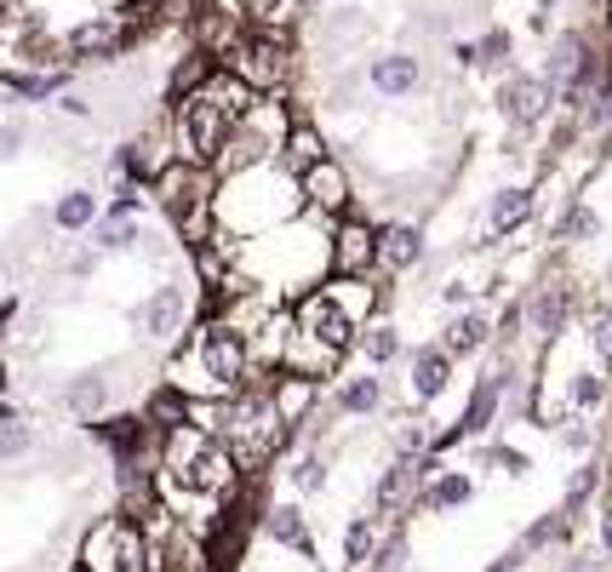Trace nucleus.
<instances>
[{
	"label": "nucleus",
	"instance_id": "obj_18",
	"mask_svg": "<svg viewBox=\"0 0 612 572\" xmlns=\"http://www.w3.org/2000/svg\"><path fill=\"white\" fill-rule=\"evenodd\" d=\"M275 161L298 178V172H310L315 161H326V138L310 127V120H292L287 138H280V149H275Z\"/></svg>",
	"mask_w": 612,
	"mask_h": 572
},
{
	"label": "nucleus",
	"instance_id": "obj_49",
	"mask_svg": "<svg viewBox=\"0 0 612 572\" xmlns=\"http://www.w3.org/2000/svg\"><path fill=\"white\" fill-rule=\"evenodd\" d=\"M607 287H612V264H607Z\"/></svg>",
	"mask_w": 612,
	"mask_h": 572
},
{
	"label": "nucleus",
	"instance_id": "obj_37",
	"mask_svg": "<svg viewBox=\"0 0 612 572\" xmlns=\"http://www.w3.org/2000/svg\"><path fill=\"white\" fill-rule=\"evenodd\" d=\"M470 52H475V63H509V30H487V40H481V46H470Z\"/></svg>",
	"mask_w": 612,
	"mask_h": 572
},
{
	"label": "nucleus",
	"instance_id": "obj_48",
	"mask_svg": "<svg viewBox=\"0 0 612 572\" xmlns=\"http://www.w3.org/2000/svg\"><path fill=\"white\" fill-rule=\"evenodd\" d=\"M539 7H544V12H550V7H555V0H539Z\"/></svg>",
	"mask_w": 612,
	"mask_h": 572
},
{
	"label": "nucleus",
	"instance_id": "obj_13",
	"mask_svg": "<svg viewBox=\"0 0 612 572\" xmlns=\"http://www.w3.org/2000/svg\"><path fill=\"white\" fill-rule=\"evenodd\" d=\"M367 81H372L378 97H390V104H395V97H413L424 86V63L413 52H378L367 63Z\"/></svg>",
	"mask_w": 612,
	"mask_h": 572
},
{
	"label": "nucleus",
	"instance_id": "obj_31",
	"mask_svg": "<svg viewBox=\"0 0 612 572\" xmlns=\"http://www.w3.org/2000/svg\"><path fill=\"white\" fill-rule=\"evenodd\" d=\"M584 332H590V350L601 355V366H612V304L584 310Z\"/></svg>",
	"mask_w": 612,
	"mask_h": 572
},
{
	"label": "nucleus",
	"instance_id": "obj_46",
	"mask_svg": "<svg viewBox=\"0 0 612 572\" xmlns=\"http://www.w3.org/2000/svg\"><path fill=\"white\" fill-rule=\"evenodd\" d=\"M12 418H18V412H12V407H7V401H0V424H12Z\"/></svg>",
	"mask_w": 612,
	"mask_h": 572
},
{
	"label": "nucleus",
	"instance_id": "obj_8",
	"mask_svg": "<svg viewBox=\"0 0 612 572\" xmlns=\"http://www.w3.org/2000/svg\"><path fill=\"white\" fill-rule=\"evenodd\" d=\"M550 104H555V92H550L544 74H509V81L498 86V109H504V120L516 132L539 127V120L550 115Z\"/></svg>",
	"mask_w": 612,
	"mask_h": 572
},
{
	"label": "nucleus",
	"instance_id": "obj_29",
	"mask_svg": "<svg viewBox=\"0 0 612 572\" xmlns=\"http://www.w3.org/2000/svg\"><path fill=\"white\" fill-rule=\"evenodd\" d=\"M372 550H378V521L372 515H355L349 527H344V567L372 561Z\"/></svg>",
	"mask_w": 612,
	"mask_h": 572
},
{
	"label": "nucleus",
	"instance_id": "obj_39",
	"mask_svg": "<svg viewBox=\"0 0 612 572\" xmlns=\"http://www.w3.org/2000/svg\"><path fill=\"white\" fill-rule=\"evenodd\" d=\"M475 292H481L475 281H447V287H441V304H447V310H475Z\"/></svg>",
	"mask_w": 612,
	"mask_h": 572
},
{
	"label": "nucleus",
	"instance_id": "obj_6",
	"mask_svg": "<svg viewBox=\"0 0 612 572\" xmlns=\"http://www.w3.org/2000/svg\"><path fill=\"white\" fill-rule=\"evenodd\" d=\"M177 481H184L189 492H207V499H229L235 492V481H241V464H235V453L212 435V441H200L195 446V458L177 469Z\"/></svg>",
	"mask_w": 612,
	"mask_h": 572
},
{
	"label": "nucleus",
	"instance_id": "obj_17",
	"mask_svg": "<svg viewBox=\"0 0 612 572\" xmlns=\"http://www.w3.org/2000/svg\"><path fill=\"white\" fill-rule=\"evenodd\" d=\"M321 292L333 297V304L355 320V327H367L372 310H378V287H372L367 276H326V281H321Z\"/></svg>",
	"mask_w": 612,
	"mask_h": 572
},
{
	"label": "nucleus",
	"instance_id": "obj_4",
	"mask_svg": "<svg viewBox=\"0 0 612 572\" xmlns=\"http://www.w3.org/2000/svg\"><path fill=\"white\" fill-rule=\"evenodd\" d=\"M292 327L303 332V338H315V343H326V350H333V355H349L355 350V332H361V327H355V320L333 304V297H326L321 287H310V292H303V304L292 310Z\"/></svg>",
	"mask_w": 612,
	"mask_h": 572
},
{
	"label": "nucleus",
	"instance_id": "obj_27",
	"mask_svg": "<svg viewBox=\"0 0 612 572\" xmlns=\"http://www.w3.org/2000/svg\"><path fill=\"white\" fill-rule=\"evenodd\" d=\"M143 230H138V218H97L92 223V246L97 253H126V246H138Z\"/></svg>",
	"mask_w": 612,
	"mask_h": 572
},
{
	"label": "nucleus",
	"instance_id": "obj_16",
	"mask_svg": "<svg viewBox=\"0 0 612 572\" xmlns=\"http://www.w3.org/2000/svg\"><path fill=\"white\" fill-rule=\"evenodd\" d=\"M493 343V320H487V310H458L447 327H441V350L458 361V355H475V350H487Z\"/></svg>",
	"mask_w": 612,
	"mask_h": 572
},
{
	"label": "nucleus",
	"instance_id": "obj_5",
	"mask_svg": "<svg viewBox=\"0 0 612 572\" xmlns=\"http://www.w3.org/2000/svg\"><path fill=\"white\" fill-rule=\"evenodd\" d=\"M372 241H378L372 223L344 212L326 235V276H372Z\"/></svg>",
	"mask_w": 612,
	"mask_h": 572
},
{
	"label": "nucleus",
	"instance_id": "obj_40",
	"mask_svg": "<svg viewBox=\"0 0 612 572\" xmlns=\"http://www.w3.org/2000/svg\"><path fill=\"white\" fill-rule=\"evenodd\" d=\"M590 492H596V464H584L578 476L567 481V510H578L584 499H590Z\"/></svg>",
	"mask_w": 612,
	"mask_h": 572
},
{
	"label": "nucleus",
	"instance_id": "obj_10",
	"mask_svg": "<svg viewBox=\"0 0 612 572\" xmlns=\"http://www.w3.org/2000/svg\"><path fill=\"white\" fill-rule=\"evenodd\" d=\"M126 40H132V17H120V12L115 17H86V23H74V30H69L63 52L92 63V58H115Z\"/></svg>",
	"mask_w": 612,
	"mask_h": 572
},
{
	"label": "nucleus",
	"instance_id": "obj_41",
	"mask_svg": "<svg viewBox=\"0 0 612 572\" xmlns=\"http://www.w3.org/2000/svg\"><path fill=\"white\" fill-rule=\"evenodd\" d=\"M561 441H567L573 453H584V446H590L596 435H590V424H584V418H567V424H561Z\"/></svg>",
	"mask_w": 612,
	"mask_h": 572
},
{
	"label": "nucleus",
	"instance_id": "obj_2",
	"mask_svg": "<svg viewBox=\"0 0 612 572\" xmlns=\"http://www.w3.org/2000/svg\"><path fill=\"white\" fill-rule=\"evenodd\" d=\"M149 189H155V207H161L189 241H207V235H200V223L212 230V195H218V172H212V166L161 161L155 178H149Z\"/></svg>",
	"mask_w": 612,
	"mask_h": 572
},
{
	"label": "nucleus",
	"instance_id": "obj_9",
	"mask_svg": "<svg viewBox=\"0 0 612 572\" xmlns=\"http://www.w3.org/2000/svg\"><path fill=\"white\" fill-rule=\"evenodd\" d=\"M516 384V372L509 366H498V372H487V378H481L475 389H470V407H464V418H458V430L452 435H436V446H429V453H441V446H452V441H464V435H481L498 418V401H504V389Z\"/></svg>",
	"mask_w": 612,
	"mask_h": 572
},
{
	"label": "nucleus",
	"instance_id": "obj_15",
	"mask_svg": "<svg viewBox=\"0 0 612 572\" xmlns=\"http://www.w3.org/2000/svg\"><path fill=\"white\" fill-rule=\"evenodd\" d=\"M521 315H527V327L539 332V338H561V332H567V320H573V287L544 281L539 292H532V304H527Z\"/></svg>",
	"mask_w": 612,
	"mask_h": 572
},
{
	"label": "nucleus",
	"instance_id": "obj_3",
	"mask_svg": "<svg viewBox=\"0 0 612 572\" xmlns=\"http://www.w3.org/2000/svg\"><path fill=\"white\" fill-rule=\"evenodd\" d=\"M81 572H149V544L138 533V521L126 515L97 521L81 544Z\"/></svg>",
	"mask_w": 612,
	"mask_h": 572
},
{
	"label": "nucleus",
	"instance_id": "obj_23",
	"mask_svg": "<svg viewBox=\"0 0 612 572\" xmlns=\"http://www.w3.org/2000/svg\"><path fill=\"white\" fill-rule=\"evenodd\" d=\"M53 223H58L63 235L92 230V223H97V195H86V189H63L58 201H53Z\"/></svg>",
	"mask_w": 612,
	"mask_h": 572
},
{
	"label": "nucleus",
	"instance_id": "obj_19",
	"mask_svg": "<svg viewBox=\"0 0 612 572\" xmlns=\"http://www.w3.org/2000/svg\"><path fill=\"white\" fill-rule=\"evenodd\" d=\"M527 218H532V189H527V184H504L493 201H487V235H493V241H498V235H516Z\"/></svg>",
	"mask_w": 612,
	"mask_h": 572
},
{
	"label": "nucleus",
	"instance_id": "obj_42",
	"mask_svg": "<svg viewBox=\"0 0 612 572\" xmlns=\"http://www.w3.org/2000/svg\"><path fill=\"white\" fill-rule=\"evenodd\" d=\"M487 458H493V464H504V469H509V476H521V469H527V458H521V453H509V446H493V453H487Z\"/></svg>",
	"mask_w": 612,
	"mask_h": 572
},
{
	"label": "nucleus",
	"instance_id": "obj_21",
	"mask_svg": "<svg viewBox=\"0 0 612 572\" xmlns=\"http://www.w3.org/2000/svg\"><path fill=\"white\" fill-rule=\"evenodd\" d=\"M218 74V52H207V46H195V52H184V63H177L172 74H166V97L172 104H184V97H195L200 86H207Z\"/></svg>",
	"mask_w": 612,
	"mask_h": 572
},
{
	"label": "nucleus",
	"instance_id": "obj_7",
	"mask_svg": "<svg viewBox=\"0 0 612 572\" xmlns=\"http://www.w3.org/2000/svg\"><path fill=\"white\" fill-rule=\"evenodd\" d=\"M298 195H303V207H310V212H326V218H344L355 207V184H349V172L333 155L315 161L310 172H298Z\"/></svg>",
	"mask_w": 612,
	"mask_h": 572
},
{
	"label": "nucleus",
	"instance_id": "obj_30",
	"mask_svg": "<svg viewBox=\"0 0 612 572\" xmlns=\"http://www.w3.org/2000/svg\"><path fill=\"white\" fill-rule=\"evenodd\" d=\"M567 401L578 407V412H596L601 401H607V372H573V384H567Z\"/></svg>",
	"mask_w": 612,
	"mask_h": 572
},
{
	"label": "nucleus",
	"instance_id": "obj_1",
	"mask_svg": "<svg viewBox=\"0 0 612 572\" xmlns=\"http://www.w3.org/2000/svg\"><path fill=\"white\" fill-rule=\"evenodd\" d=\"M252 97H258V92H252L241 74H223V69H218L195 97L172 104V109H177V149H184L177 161L212 166V161H218V149L229 143V132L241 127V115L252 109Z\"/></svg>",
	"mask_w": 612,
	"mask_h": 572
},
{
	"label": "nucleus",
	"instance_id": "obj_44",
	"mask_svg": "<svg viewBox=\"0 0 612 572\" xmlns=\"http://www.w3.org/2000/svg\"><path fill=\"white\" fill-rule=\"evenodd\" d=\"M601 550H607V556H612V510H607V515H601Z\"/></svg>",
	"mask_w": 612,
	"mask_h": 572
},
{
	"label": "nucleus",
	"instance_id": "obj_22",
	"mask_svg": "<svg viewBox=\"0 0 612 572\" xmlns=\"http://www.w3.org/2000/svg\"><path fill=\"white\" fill-rule=\"evenodd\" d=\"M264 527H269L275 544H287V550H298L303 561H315V538H310V521H303L298 504H275V510L264 515Z\"/></svg>",
	"mask_w": 612,
	"mask_h": 572
},
{
	"label": "nucleus",
	"instance_id": "obj_28",
	"mask_svg": "<svg viewBox=\"0 0 612 572\" xmlns=\"http://www.w3.org/2000/svg\"><path fill=\"white\" fill-rule=\"evenodd\" d=\"M12 97H23V104H41V97H63L69 92V74L53 69V74H7Z\"/></svg>",
	"mask_w": 612,
	"mask_h": 572
},
{
	"label": "nucleus",
	"instance_id": "obj_45",
	"mask_svg": "<svg viewBox=\"0 0 612 572\" xmlns=\"http://www.w3.org/2000/svg\"><path fill=\"white\" fill-rule=\"evenodd\" d=\"M567 572H601V561H584V556H573V561H567Z\"/></svg>",
	"mask_w": 612,
	"mask_h": 572
},
{
	"label": "nucleus",
	"instance_id": "obj_35",
	"mask_svg": "<svg viewBox=\"0 0 612 572\" xmlns=\"http://www.w3.org/2000/svg\"><path fill=\"white\" fill-rule=\"evenodd\" d=\"M601 235V218H596V207H573L567 218H561V241H596Z\"/></svg>",
	"mask_w": 612,
	"mask_h": 572
},
{
	"label": "nucleus",
	"instance_id": "obj_12",
	"mask_svg": "<svg viewBox=\"0 0 612 572\" xmlns=\"http://www.w3.org/2000/svg\"><path fill=\"white\" fill-rule=\"evenodd\" d=\"M424 264V235L413 223H384L372 241V269H390V276H406V269Z\"/></svg>",
	"mask_w": 612,
	"mask_h": 572
},
{
	"label": "nucleus",
	"instance_id": "obj_38",
	"mask_svg": "<svg viewBox=\"0 0 612 572\" xmlns=\"http://www.w3.org/2000/svg\"><path fill=\"white\" fill-rule=\"evenodd\" d=\"M378 567H384V572H406V538L395 533V538H384V544H378Z\"/></svg>",
	"mask_w": 612,
	"mask_h": 572
},
{
	"label": "nucleus",
	"instance_id": "obj_11",
	"mask_svg": "<svg viewBox=\"0 0 612 572\" xmlns=\"http://www.w3.org/2000/svg\"><path fill=\"white\" fill-rule=\"evenodd\" d=\"M264 395H269V412L280 418V430H292V424H303V418H310L315 395H321V378H298V372H275Z\"/></svg>",
	"mask_w": 612,
	"mask_h": 572
},
{
	"label": "nucleus",
	"instance_id": "obj_43",
	"mask_svg": "<svg viewBox=\"0 0 612 572\" xmlns=\"http://www.w3.org/2000/svg\"><path fill=\"white\" fill-rule=\"evenodd\" d=\"M92 269H97V253H81V258L69 264V276H92Z\"/></svg>",
	"mask_w": 612,
	"mask_h": 572
},
{
	"label": "nucleus",
	"instance_id": "obj_32",
	"mask_svg": "<svg viewBox=\"0 0 612 572\" xmlns=\"http://www.w3.org/2000/svg\"><path fill=\"white\" fill-rule=\"evenodd\" d=\"M470 476H458V469H447V476H436L429 481V504L436 510H458V504H470Z\"/></svg>",
	"mask_w": 612,
	"mask_h": 572
},
{
	"label": "nucleus",
	"instance_id": "obj_14",
	"mask_svg": "<svg viewBox=\"0 0 612 572\" xmlns=\"http://www.w3.org/2000/svg\"><path fill=\"white\" fill-rule=\"evenodd\" d=\"M184 315H189V297H184V287H155L143 297V310H138V332H149V338H177L184 332Z\"/></svg>",
	"mask_w": 612,
	"mask_h": 572
},
{
	"label": "nucleus",
	"instance_id": "obj_24",
	"mask_svg": "<svg viewBox=\"0 0 612 572\" xmlns=\"http://www.w3.org/2000/svg\"><path fill=\"white\" fill-rule=\"evenodd\" d=\"M355 350H361L372 366H390L401 355V332L390 327V320H367V327L355 332Z\"/></svg>",
	"mask_w": 612,
	"mask_h": 572
},
{
	"label": "nucleus",
	"instance_id": "obj_26",
	"mask_svg": "<svg viewBox=\"0 0 612 572\" xmlns=\"http://www.w3.org/2000/svg\"><path fill=\"white\" fill-rule=\"evenodd\" d=\"M97 435L109 441V453H115L120 464H132L138 446H143V435H149V418H115V424H104Z\"/></svg>",
	"mask_w": 612,
	"mask_h": 572
},
{
	"label": "nucleus",
	"instance_id": "obj_34",
	"mask_svg": "<svg viewBox=\"0 0 612 572\" xmlns=\"http://www.w3.org/2000/svg\"><path fill=\"white\" fill-rule=\"evenodd\" d=\"M69 412H81V418L104 412V378H74L69 384Z\"/></svg>",
	"mask_w": 612,
	"mask_h": 572
},
{
	"label": "nucleus",
	"instance_id": "obj_36",
	"mask_svg": "<svg viewBox=\"0 0 612 572\" xmlns=\"http://www.w3.org/2000/svg\"><path fill=\"white\" fill-rule=\"evenodd\" d=\"M287 481H292V492H315V487L326 481V464H321V458H298V464L287 469Z\"/></svg>",
	"mask_w": 612,
	"mask_h": 572
},
{
	"label": "nucleus",
	"instance_id": "obj_20",
	"mask_svg": "<svg viewBox=\"0 0 612 572\" xmlns=\"http://www.w3.org/2000/svg\"><path fill=\"white\" fill-rule=\"evenodd\" d=\"M452 384V355L441 350V343H424V350H413V395L418 401H436V395H447Z\"/></svg>",
	"mask_w": 612,
	"mask_h": 572
},
{
	"label": "nucleus",
	"instance_id": "obj_33",
	"mask_svg": "<svg viewBox=\"0 0 612 572\" xmlns=\"http://www.w3.org/2000/svg\"><path fill=\"white\" fill-rule=\"evenodd\" d=\"M23 453H35V430L23 418H12V424H0V464H12Z\"/></svg>",
	"mask_w": 612,
	"mask_h": 572
},
{
	"label": "nucleus",
	"instance_id": "obj_47",
	"mask_svg": "<svg viewBox=\"0 0 612 572\" xmlns=\"http://www.w3.org/2000/svg\"><path fill=\"white\" fill-rule=\"evenodd\" d=\"M487 572H516V561H498V567H487Z\"/></svg>",
	"mask_w": 612,
	"mask_h": 572
},
{
	"label": "nucleus",
	"instance_id": "obj_25",
	"mask_svg": "<svg viewBox=\"0 0 612 572\" xmlns=\"http://www.w3.org/2000/svg\"><path fill=\"white\" fill-rule=\"evenodd\" d=\"M378 407H384V384H378V378H344V384H338V412L367 418V412H378Z\"/></svg>",
	"mask_w": 612,
	"mask_h": 572
}]
</instances>
